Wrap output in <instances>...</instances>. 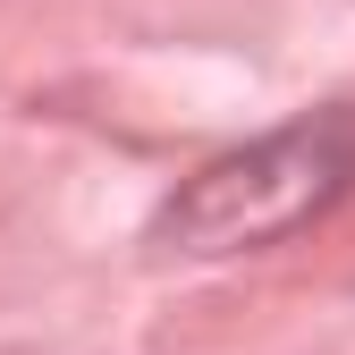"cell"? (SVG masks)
<instances>
[{"instance_id": "6da1fadb", "label": "cell", "mask_w": 355, "mask_h": 355, "mask_svg": "<svg viewBox=\"0 0 355 355\" xmlns=\"http://www.w3.org/2000/svg\"><path fill=\"white\" fill-rule=\"evenodd\" d=\"M347 187H355V110H313V119L279 127V136H254L237 153L203 161L153 211L144 245L161 262H229V254L296 237Z\"/></svg>"}]
</instances>
